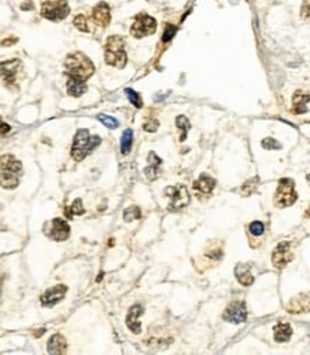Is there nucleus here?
<instances>
[{
  "mask_svg": "<svg viewBox=\"0 0 310 355\" xmlns=\"http://www.w3.org/2000/svg\"><path fill=\"white\" fill-rule=\"evenodd\" d=\"M22 176V163L12 154L0 156V186L12 190L19 186Z\"/></svg>",
  "mask_w": 310,
  "mask_h": 355,
  "instance_id": "obj_1",
  "label": "nucleus"
},
{
  "mask_svg": "<svg viewBox=\"0 0 310 355\" xmlns=\"http://www.w3.org/2000/svg\"><path fill=\"white\" fill-rule=\"evenodd\" d=\"M65 72L69 78H76L81 81H86L89 77H92L95 66L92 60L86 58L81 52H73L68 55L65 60Z\"/></svg>",
  "mask_w": 310,
  "mask_h": 355,
  "instance_id": "obj_2",
  "label": "nucleus"
},
{
  "mask_svg": "<svg viewBox=\"0 0 310 355\" xmlns=\"http://www.w3.org/2000/svg\"><path fill=\"white\" fill-rule=\"evenodd\" d=\"M125 40L118 36H109L105 45V60L108 65L122 69L126 65V54H125Z\"/></svg>",
  "mask_w": 310,
  "mask_h": 355,
  "instance_id": "obj_3",
  "label": "nucleus"
},
{
  "mask_svg": "<svg viewBox=\"0 0 310 355\" xmlns=\"http://www.w3.org/2000/svg\"><path fill=\"white\" fill-rule=\"evenodd\" d=\"M101 144V138L99 137H91L88 130H78V133L75 134L73 138V145H72V158L76 161H81L86 157L94 148H96Z\"/></svg>",
  "mask_w": 310,
  "mask_h": 355,
  "instance_id": "obj_4",
  "label": "nucleus"
},
{
  "mask_svg": "<svg viewBox=\"0 0 310 355\" xmlns=\"http://www.w3.org/2000/svg\"><path fill=\"white\" fill-rule=\"evenodd\" d=\"M71 12V7L66 0H48L42 4L41 15L48 20L59 22L63 20Z\"/></svg>",
  "mask_w": 310,
  "mask_h": 355,
  "instance_id": "obj_5",
  "label": "nucleus"
},
{
  "mask_svg": "<svg viewBox=\"0 0 310 355\" xmlns=\"http://www.w3.org/2000/svg\"><path fill=\"white\" fill-rule=\"evenodd\" d=\"M296 200L297 194L294 191V181L291 178H282L274 194V204L279 207H289Z\"/></svg>",
  "mask_w": 310,
  "mask_h": 355,
  "instance_id": "obj_6",
  "label": "nucleus"
},
{
  "mask_svg": "<svg viewBox=\"0 0 310 355\" xmlns=\"http://www.w3.org/2000/svg\"><path fill=\"white\" fill-rule=\"evenodd\" d=\"M155 30H157V20L145 13H140L135 18L134 25L131 26V35L134 38H144L148 35H152Z\"/></svg>",
  "mask_w": 310,
  "mask_h": 355,
  "instance_id": "obj_7",
  "label": "nucleus"
},
{
  "mask_svg": "<svg viewBox=\"0 0 310 355\" xmlns=\"http://www.w3.org/2000/svg\"><path fill=\"white\" fill-rule=\"evenodd\" d=\"M166 194L169 197V206L168 209L169 210H180L183 209L184 206H187L190 203V196H188V190H187L186 186H171V187H167Z\"/></svg>",
  "mask_w": 310,
  "mask_h": 355,
  "instance_id": "obj_8",
  "label": "nucleus"
},
{
  "mask_svg": "<svg viewBox=\"0 0 310 355\" xmlns=\"http://www.w3.org/2000/svg\"><path fill=\"white\" fill-rule=\"evenodd\" d=\"M49 230L46 232L48 236L56 242H63L66 240L69 235H71V227L69 224L63 220V218H53L50 223H49Z\"/></svg>",
  "mask_w": 310,
  "mask_h": 355,
  "instance_id": "obj_9",
  "label": "nucleus"
},
{
  "mask_svg": "<svg viewBox=\"0 0 310 355\" xmlns=\"http://www.w3.org/2000/svg\"><path fill=\"white\" fill-rule=\"evenodd\" d=\"M68 288L65 285H56L49 288L41 298V303L45 308H52L56 303H59L63 299V296L66 295Z\"/></svg>",
  "mask_w": 310,
  "mask_h": 355,
  "instance_id": "obj_10",
  "label": "nucleus"
},
{
  "mask_svg": "<svg viewBox=\"0 0 310 355\" xmlns=\"http://www.w3.org/2000/svg\"><path fill=\"white\" fill-rule=\"evenodd\" d=\"M293 259V253H291V249H290L289 242H282L277 245V247L273 250V265L276 268H285L289 262H291Z\"/></svg>",
  "mask_w": 310,
  "mask_h": 355,
  "instance_id": "obj_11",
  "label": "nucleus"
},
{
  "mask_svg": "<svg viewBox=\"0 0 310 355\" xmlns=\"http://www.w3.org/2000/svg\"><path fill=\"white\" fill-rule=\"evenodd\" d=\"M223 318L231 324H243L247 318V309L244 302H233L224 312Z\"/></svg>",
  "mask_w": 310,
  "mask_h": 355,
  "instance_id": "obj_12",
  "label": "nucleus"
},
{
  "mask_svg": "<svg viewBox=\"0 0 310 355\" xmlns=\"http://www.w3.org/2000/svg\"><path fill=\"white\" fill-rule=\"evenodd\" d=\"M19 68H21L19 59H10L0 63V77L7 86L16 82V74H18Z\"/></svg>",
  "mask_w": 310,
  "mask_h": 355,
  "instance_id": "obj_13",
  "label": "nucleus"
},
{
  "mask_svg": "<svg viewBox=\"0 0 310 355\" xmlns=\"http://www.w3.org/2000/svg\"><path fill=\"white\" fill-rule=\"evenodd\" d=\"M286 309H287V312H290V314L310 312V292L294 296L289 303H287Z\"/></svg>",
  "mask_w": 310,
  "mask_h": 355,
  "instance_id": "obj_14",
  "label": "nucleus"
},
{
  "mask_svg": "<svg viewBox=\"0 0 310 355\" xmlns=\"http://www.w3.org/2000/svg\"><path fill=\"white\" fill-rule=\"evenodd\" d=\"M92 18L96 22V25L103 26V27L108 26L109 22H111V9H109L108 3L99 1L92 10Z\"/></svg>",
  "mask_w": 310,
  "mask_h": 355,
  "instance_id": "obj_15",
  "label": "nucleus"
},
{
  "mask_svg": "<svg viewBox=\"0 0 310 355\" xmlns=\"http://www.w3.org/2000/svg\"><path fill=\"white\" fill-rule=\"evenodd\" d=\"M143 306L141 305H134L128 315H126V327L134 332V334H140L141 332V322H140V316L143 315Z\"/></svg>",
  "mask_w": 310,
  "mask_h": 355,
  "instance_id": "obj_16",
  "label": "nucleus"
},
{
  "mask_svg": "<svg viewBox=\"0 0 310 355\" xmlns=\"http://www.w3.org/2000/svg\"><path fill=\"white\" fill-rule=\"evenodd\" d=\"M66 348H68V342L62 334H55L48 341V353L49 354H65Z\"/></svg>",
  "mask_w": 310,
  "mask_h": 355,
  "instance_id": "obj_17",
  "label": "nucleus"
},
{
  "mask_svg": "<svg viewBox=\"0 0 310 355\" xmlns=\"http://www.w3.org/2000/svg\"><path fill=\"white\" fill-rule=\"evenodd\" d=\"M214 187H215V180L211 178L210 176H207V174H203L201 177L194 183V190L198 194H204V196L211 194Z\"/></svg>",
  "mask_w": 310,
  "mask_h": 355,
  "instance_id": "obj_18",
  "label": "nucleus"
},
{
  "mask_svg": "<svg viewBox=\"0 0 310 355\" xmlns=\"http://www.w3.org/2000/svg\"><path fill=\"white\" fill-rule=\"evenodd\" d=\"M148 161H149V165L144 170L145 176L148 180H155L158 177V173H160V165H161V158L157 157L155 153H149L148 154Z\"/></svg>",
  "mask_w": 310,
  "mask_h": 355,
  "instance_id": "obj_19",
  "label": "nucleus"
},
{
  "mask_svg": "<svg viewBox=\"0 0 310 355\" xmlns=\"http://www.w3.org/2000/svg\"><path fill=\"white\" fill-rule=\"evenodd\" d=\"M66 88H68V94L72 97H81L86 92V83L85 81L76 78H69L66 82Z\"/></svg>",
  "mask_w": 310,
  "mask_h": 355,
  "instance_id": "obj_20",
  "label": "nucleus"
},
{
  "mask_svg": "<svg viewBox=\"0 0 310 355\" xmlns=\"http://www.w3.org/2000/svg\"><path fill=\"white\" fill-rule=\"evenodd\" d=\"M310 97L308 94L302 92V91H296L294 97H293V111L296 114H303L308 111V107L306 104L309 102Z\"/></svg>",
  "mask_w": 310,
  "mask_h": 355,
  "instance_id": "obj_21",
  "label": "nucleus"
},
{
  "mask_svg": "<svg viewBox=\"0 0 310 355\" xmlns=\"http://www.w3.org/2000/svg\"><path fill=\"white\" fill-rule=\"evenodd\" d=\"M236 276H237V280H238L241 285H244V286H250V285L254 282V277H253L251 272H250V266H248V265H243V263L237 265V268H236Z\"/></svg>",
  "mask_w": 310,
  "mask_h": 355,
  "instance_id": "obj_22",
  "label": "nucleus"
},
{
  "mask_svg": "<svg viewBox=\"0 0 310 355\" xmlns=\"http://www.w3.org/2000/svg\"><path fill=\"white\" fill-rule=\"evenodd\" d=\"M290 336H291V328L289 324L280 322L274 327V339L277 342H286L289 341Z\"/></svg>",
  "mask_w": 310,
  "mask_h": 355,
  "instance_id": "obj_23",
  "label": "nucleus"
},
{
  "mask_svg": "<svg viewBox=\"0 0 310 355\" xmlns=\"http://www.w3.org/2000/svg\"><path fill=\"white\" fill-rule=\"evenodd\" d=\"M85 213V209H83L82 206V200L81 198H76L69 207H66L65 209V215H66V218H72L73 216H76V215H83Z\"/></svg>",
  "mask_w": 310,
  "mask_h": 355,
  "instance_id": "obj_24",
  "label": "nucleus"
},
{
  "mask_svg": "<svg viewBox=\"0 0 310 355\" xmlns=\"http://www.w3.org/2000/svg\"><path fill=\"white\" fill-rule=\"evenodd\" d=\"M132 147V130H125L121 137V151L122 154H128Z\"/></svg>",
  "mask_w": 310,
  "mask_h": 355,
  "instance_id": "obj_25",
  "label": "nucleus"
},
{
  "mask_svg": "<svg viewBox=\"0 0 310 355\" xmlns=\"http://www.w3.org/2000/svg\"><path fill=\"white\" fill-rule=\"evenodd\" d=\"M177 127L183 131V133H181V137H180V141H184V139L187 138V133H188V130H190V121H188L186 115L177 117Z\"/></svg>",
  "mask_w": 310,
  "mask_h": 355,
  "instance_id": "obj_26",
  "label": "nucleus"
},
{
  "mask_svg": "<svg viewBox=\"0 0 310 355\" xmlns=\"http://www.w3.org/2000/svg\"><path fill=\"white\" fill-rule=\"evenodd\" d=\"M140 217H141V210H140V207H137V206H131V207H128L124 212L125 221H132V220H137V218H140Z\"/></svg>",
  "mask_w": 310,
  "mask_h": 355,
  "instance_id": "obj_27",
  "label": "nucleus"
},
{
  "mask_svg": "<svg viewBox=\"0 0 310 355\" xmlns=\"http://www.w3.org/2000/svg\"><path fill=\"white\" fill-rule=\"evenodd\" d=\"M125 94H126V97H128V99L131 101V104L134 105V107H137V108H141L143 107V99L140 98V95L134 91V89H126L125 91Z\"/></svg>",
  "mask_w": 310,
  "mask_h": 355,
  "instance_id": "obj_28",
  "label": "nucleus"
},
{
  "mask_svg": "<svg viewBox=\"0 0 310 355\" xmlns=\"http://www.w3.org/2000/svg\"><path fill=\"white\" fill-rule=\"evenodd\" d=\"M98 119L102 122L105 127H108V128H117L118 127V121L114 118V117H109V115H105V114H101V115H98Z\"/></svg>",
  "mask_w": 310,
  "mask_h": 355,
  "instance_id": "obj_29",
  "label": "nucleus"
},
{
  "mask_svg": "<svg viewBox=\"0 0 310 355\" xmlns=\"http://www.w3.org/2000/svg\"><path fill=\"white\" fill-rule=\"evenodd\" d=\"M248 229H250V233H251V235L260 236V235H263V232H264V224H263L262 221H253Z\"/></svg>",
  "mask_w": 310,
  "mask_h": 355,
  "instance_id": "obj_30",
  "label": "nucleus"
},
{
  "mask_svg": "<svg viewBox=\"0 0 310 355\" xmlns=\"http://www.w3.org/2000/svg\"><path fill=\"white\" fill-rule=\"evenodd\" d=\"M73 25H75L79 30H82V32H88V30H89L88 22H86V18H85L83 15H78V16L73 19Z\"/></svg>",
  "mask_w": 310,
  "mask_h": 355,
  "instance_id": "obj_31",
  "label": "nucleus"
},
{
  "mask_svg": "<svg viewBox=\"0 0 310 355\" xmlns=\"http://www.w3.org/2000/svg\"><path fill=\"white\" fill-rule=\"evenodd\" d=\"M262 145H263L266 150H277V148H280V144L273 138L263 139V141H262Z\"/></svg>",
  "mask_w": 310,
  "mask_h": 355,
  "instance_id": "obj_32",
  "label": "nucleus"
},
{
  "mask_svg": "<svg viewBox=\"0 0 310 355\" xmlns=\"http://www.w3.org/2000/svg\"><path fill=\"white\" fill-rule=\"evenodd\" d=\"M175 32H177V27H175V26H172V25L167 26L166 32H164V36H163V42H168V40L172 39L174 35H175Z\"/></svg>",
  "mask_w": 310,
  "mask_h": 355,
  "instance_id": "obj_33",
  "label": "nucleus"
},
{
  "mask_svg": "<svg viewBox=\"0 0 310 355\" xmlns=\"http://www.w3.org/2000/svg\"><path fill=\"white\" fill-rule=\"evenodd\" d=\"M158 127H160V122H158L157 119H151V121H148V122H145L144 124V130L145 131H148V133H154V131H157Z\"/></svg>",
  "mask_w": 310,
  "mask_h": 355,
  "instance_id": "obj_34",
  "label": "nucleus"
},
{
  "mask_svg": "<svg viewBox=\"0 0 310 355\" xmlns=\"http://www.w3.org/2000/svg\"><path fill=\"white\" fill-rule=\"evenodd\" d=\"M302 16L306 19H310V0H305L303 7H302Z\"/></svg>",
  "mask_w": 310,
  "mask_h": 355,
  "instance_id": "obj_35",
  "label": "nucleus"
},
{
  "mask_svg": "<svg viewBox=\"0 0 310 355\" xmlns=\"http://www.w3.org/2000/svg\"><path fill=\"white\" fill-rule=\"evenodd\" d=\"M10 131V125L9 124H0V136H4L6 133H9Z\"/></svg>",
  "mask_w": 310,
  "mask_h": 355,
  "instance_id": "obj_36",
  "label": "nucleus"
},
{
  "mask_svg": "<svg viewBox=\"0 0 310 355\" xmlns=\"http://www.w3.org/2000/svg\"><path fill=\"white\" fill-rule=\"evenodd\" d=\"M18 39L16 38H12V39H4L1 40V46H10V45H13V43H16Z\"/></svg>",
  "mask_w": 310,
  "mask_h": 355,
  "instance_id": "obj_37",
  "label": "nucleus"
},
{
  "mask_svg": "<svg viewBox=\"0 0 310 355\" xmlns=\"http://www.w3.org/2000/svg\"><path fill=\"white\" fill-rule=\"evenodd\" d=\"M42 332H45V329H41V331H36V334H35V336H41V335H42Z\"/></svg>",
  "mask_w": 310,
  "mask_h": 355,
  "instance_id": "obj_38",
  "label": "nucleus"
},
{
  "mask_svg": "<svg viewBox=\"0 0 310 355\" xmlns=\"http://www.w3.org/2000/svg\"><path fill=\"white\" fill-rule=\"evenodd\" d=\"M306 216H308V217L310 216V209H309V210H308V213H306Z\"/></svg>",
  "mask_w": 310,
  "mask_h": 355,
  "instance_id": "obj_39",
  "label": "nucleus"
},
{
  "mask_svg": "<svg viewBox=\"0 0 310 355\" xmlns=\"http://www.w3.org/2000/svg\"><path fill=\"white\" fill-rule=\"evenodd\" d=\"M308 178H309V180H310V174H309V176H308Z\"/></svg>",
  "mask_w": 310,
  "mask_h": 355,
  "instance_id": "obj_40",
  "label": "nucleus"
},
{
  "mask_svg": "<svg viewBox=\"0 0 310 355\" xmlns=\"http://www.w3.org/2000/svg\"><path fill=\"white\" fill-rule=\"evenodd\" d=\"M0 124H1V118H0Z\"/></svg>",
  "mask_w": 310,
  "mask_h": 355,
  "instance_id": "obj_41",
  "label": "nucleus"
}]
</instances>
